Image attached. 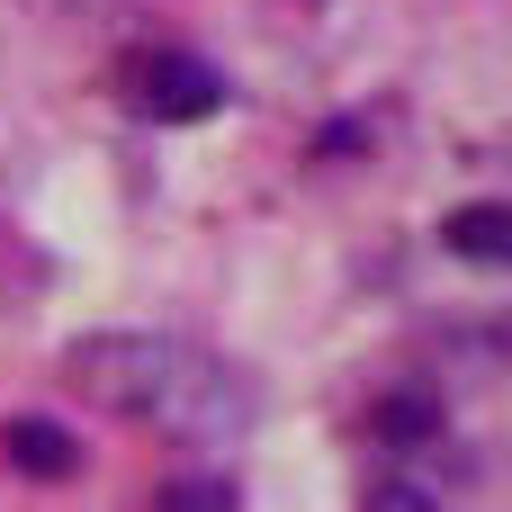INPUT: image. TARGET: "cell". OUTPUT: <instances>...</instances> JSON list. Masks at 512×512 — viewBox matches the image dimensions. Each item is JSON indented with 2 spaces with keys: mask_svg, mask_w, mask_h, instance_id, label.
<instances>
[{
  "mask_svg": "<svg viewBox=\"0 0 512 512\" xmlns=\"http://www.w3.org/2000/svg\"><path fill=\"white\" fill-rule=\"evenodd\" d=\"M63 387L117 423H162L180 441H225L243 423L234 369H216L180 333H90L63 351Z\"/></svg>",
  "mask_w": 512,
  "mask_h": 512,
  "instance_id": "6da1fadb",
  "label": "cell"
},
{
  "mask_svg": "<svg viewBox=\"0 0 512 512\" xmlns=\"http://www.w3.org/2000/svg\"><path fill=\"white\" fill-rule=\"evenodd\" d=\"M117 81H126V108L153 117V126H189V117H216L225 108V72H207L198 54H171V45L126 54Z\"/></svg>",
  "mask_w": 512,
  "mask_h": 512,
  "instance_id": "7a4b0ae2",
  "label": "cell"
},
{
  "mask_svg": "<svg viewBox=\"0 0 512 512\" xmlns=\"http://www.w3.org/2000/svg\"><path fill=\"white\" fill-rule=\"evenodd\" d=\"M0 459L27 468V477H72L81 468V441L63 423H45V414H18V423H0Z\"/></svg>",
  "mask_w": 512,
  "mask_h": 512,
  "instance_id": "3957f363",
  "label": "cell"
},
{
  "mask_svg": "<svg viewBox=\"0 0 512 512\" xmlns=\"http://www.w3.org/2000/svg\"><path fill=\"white\" fill-rule=\"evenodd\" d=\"M441 243H450L459 261H477V270H504L512 261V207H459V216L441 225Z\"/></svg>",
  "mask_w": 512,
  "mask_h": 512,
  "instance_id": "277c9868",
  "label": "cell"
},
{
  "mask_svg": "<svg viewBox=\"0 0 512 512\" xmlns=\"http://www.w3.org/2000/svg\"><path fill=\"white\" fill-rule=\"evenodd\" d=\"M369 432H378L387 450H432V441H441V396H414V387H405V396H378V405H369Z\"/></svg>",
  "mask_w": 512,
  "mask_h": 512,
  "instance_id": "5b68a950",
  "label": "cell"
},
{
  "mask_svg": "<svg viewBox=\"0 0 512 512\" xmlns=\"http://www.w3.org/2000/svg\"><path fill=\"white\" fill-rule=\"evenodd\" d=\"M162 504H234L225 477H198V486H162Z\"/></svg>",
  "mask_w": 512,
  "mask_h": 512,
  "instance_id": "8992f818",
  "label": "cell"
},
{
  "mask_svg": "<svg viewBox=\"0 0 512 512\" xmlns=\"http://www.w3.org/2000/svg\"><path fill=\"white\" fill-rule=\"evenodd\" d=\"M27 9H36V18H81L90 0H27Z\"/></svg>",
  "mask_w": 512,
  "mask_h": 512,
  "instance_id": "52a82bcc",
  "label": "cell"
}]
</instances>
